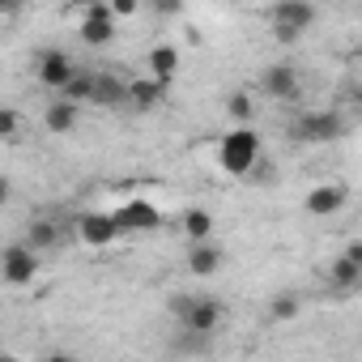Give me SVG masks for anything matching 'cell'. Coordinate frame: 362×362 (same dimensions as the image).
I'll return each instance as SVG.
<instances>
[{
	"instance_id": "obj_1",
	"label": "cell",
	"mask_w": 362,
	"mask_h": 362,
	"mask_svg": "<svg viewBox=\"0 0 362 362\" xmlns=\"http://www.w3.org/2000/svg\"><path fill=\"white\" fill-rule=\"evenodd\" d=\"M166 307L188 332H201V337H214V328L222 324V303L205 294H175Z\"/></svg>"
},
{
	"instance_id": "obj_2",
	"label": "cell",
	"mask_w": 362,
	"mask_h": 362,
	"mask_svg": "<svg viewBox=\"0 0 362 362\" xmlns=\"http://www.w3.org/2000/svg\"><path fill=\"white\" fill-rule=\"evenodd\" d=\"M218 158H222V170H230V175H247V170L256 166V158H260V136H256L252 128H235V132L222 136Z\"/></svg>"
},
{
	"instance_id": "obj_3",
	"label": "cell",
	"mask_w": 362,
	"mask_h": 362,
	"mask_svg": "<svg viewBox=\"0 0 362 362\" xmlns=\"http://www.w3.org/2000/svg\"><path fill=\"white\" fill-rule=\"evenodd\" d=\"M290 136L294 141H311V145H328V141H341L345 136V119L337 111H303L290 124Z\"/></svg>"
},
{
	"instance_id": "obj_4",
	"label": "cell",
	"mask_w": 362,
	"mask_h": 362,
	"mask_svg": "<svg viewBox=\"0 0 362 362\" xmlns=\"http://www.w3.org/2000/svg\"><path fill=\"white\" fill-rule=\"evenodd\" d=\"M77 69L81 64H73V56L69 52H60V47H47V52H39L35 56V77L47 86V90H69V81L77 77Z\"/></svg>"
},
{
	"instance_id": "obj_5",
	"label": "cell",
	"mask_w": 362,
	"mask_h": 362,
	"mask_svg": "<svg viewBox=\"0 0 362 362\" xmlns=\"http://www.w3.org/2000/svg\"><path fill=\"white\" fill-rule=\"evenodd\" d=\"M111 218H115L119 235H124V230H128V235H141V230H158V226H162L158 205H149V201H141V197H136V201H124Z\"/></svg>"
},
{
	"instance_id": "obj_6",
	"label": "cell",
	"mask_w": 362,
	"mask_h": 362,
	"mask_svg": "<svg viewBox=\"0 0 362 362\" xmlns=\"http://www.w3.org/2000/svg\"><path fill=\"white\" fill-rule=\"evenodd\" d=\"M115 39V13L111 5H86V18H81V43L90 47H103Z\"/></svg>"
},
{
	"instance_id": "obj_7",
	"label": "cell",
	"mask_w": 362,
	"mask_h": 362,
	"mask_svg": "<svg viewBox=\"0 0 362 362\" xmlns=\"http://www.w3.org/2000/svg\"><path fill=\"white\" fill-rule=\"evenodd\" d=\"M35 273H39V252H30L26 243L5 247V281L9 286H26V281H35Z\"/></svg>"
},
{
	"instance_id": "obj_8",
	"label": "cell",
	"mask_w": 362,
	"mask_h": 362,
	"mask_svg": "<svg viewBox=\"0 0 362 362\" xmlns=\"http://www.w3.org/2000/svg\"><path fill=\"white\" fill-rule=\"evenodd\" d=\"M115 235H119V226L111 214H81L77 218V239L90 247H107V243H115Z\"/></svg>"
},
{
	"instance_id": "obj_9",
	"label": "cell",
	"mask_w": 362,
	"mask_h": 362,
	"mask_svg": "<svg viewBox=\"0 0 362 362\" xmlns=\"http://www.w3.org/2000/svg\"><path fill=\"white\" fill-rule=\"evenodd\" d=\"M260 90L269 94V98H298V73H294V64H269L264 73H260Z\"/></svg>"
},
{
	"instance_id": "obj_10",
	"label": "cell",
	"mask_w": 362,
	"mask_h": 362,
	"mask_svg": "<svg viewBox=\"0 0 362 362\" xmlns=\"http://www.w3.org/2000/svg\"><path fill=\"white\" fill-rule=\"evenodd\" d=\"M311 22H315V5H303V0H281V5H273V26L307 35Z\"/></svg>"
},
{
	"instance_id": "obj_11",
	"label": "cell",
	"mask_w": 362,
	"mask_h": 362,
	"mask_svg": "<svg viewBox=\"0 0 362 362\" xmlns=\"http://www.w3.org/2000/svg\"><path fill=\"white\" fill-rule=\"evenodd\" d=\"M303 205H307V214H311V218H328V214H337V209L345 205V188H341V184H324V188H311Z\"/></svg>"
},
{
	"instance_id": "obj_12",
	"label": "cell",
	"mask_w": 362,
	"mask_h": 362,
	"mask_svg": "<svg viewBox=\"0 0 362 362\" xmlns=\"http://www.w3.org/2000/svg\"><path fill=\"white\" fill-rule=\"evenodd\" d=\"M162 98H166V86L153 81V77H141V81L128 86V107H136V111H153Z\"/></svg>"
},
{
	"instance_id": "obj_13",
	"label": "cell",
	"mask_w": 362,
	"mask_h": 362,
	"mask_svg": "<svg viewBox=\"0 0 362 362\" xmlns=\"http://www.w3.org/2000/svg\"><path fill=\"white\" fill-rule=\"evenodd\" d=\"M94 103L98 107H128V86L115 73H98L94 81Z\"/></svg>"
},
{
	"instance_id": "obj_14",
	"label": "cell",
	"mask_w": 362,
	"mask_h": 362,
	"mask_svg": "<svg viewBox=\"0 0 362 362\" xmlns=\"http://www.w3.org/2000/svg\"><path fill=\"white\" fill-rule=\"evenodd\" d=\"M43 124H47V132H73V128H77V103H69V98L47 103Z\"/></svg>"
},
{
	"instance_id": "obj_15",
	"label": "cell",
	"mask_w": 362,
	"mask_h": 362,
	"mask_svg": "<svg viewBox=\"0 0 362 362\" xmlns=\"http://www.w3.org/2000/svg\"><path fill=\"white\" fill-rule=\"evenodd\" d=\"M188 269H192L197 277H209V273L222 269V252H218L214 243H192V252H188Z\"/></svg>"
},
{
	"instance_id": "obj_16",
	"label": "cell",
	"mask_w": 362,
	"mask_h": 362,
	"mask_svg": "<svg viewBox=\"0 0 362 362\" xmlns=\"http://www.w3.org/2000/svg\"><path fill=\"white\" fill-rule=\"evenodd\" d=\"M175 69H179V52L175 47H153L149 52V73H153V81H162V86H170V77H175Z\"/></svg>"
},
{
	"instance_id": "obj_17",
	"label": "cell",
	"mask_w": 362,
	"mask_h": 362,
	"mask_svg": "<svg viewBox=\"0 0 362 362\" xmlns=\"http://www.w3.org/2000/svg\"><path fill=\"white\" fill-rule=\"evenodd\" d=\"M94 81H98V73L94 69H77V77L69 81V90L60 94V98H69V103H94Z\"/></svg>"
},
{
	"instance_id": "obj_18",
	"label": "cell",
	"mask_w": 362,
	"mask_h": 362,
	"mask_svg": "<svg viewBox=\"0 0 362 362\" xmlns=\"http://www.w3.org/2000/svg\"><path fill=\"white\" fill-rule=\"evenodd\" d=\"M60 243V226L56 222H30L26 226V247L30 252H47V247H56Z\"/></svg>"
},
{
	"instance_id": "obj_19",
	"label": "cell",
	"mask_w": 362,
	"mask_h": 362,
	"mask_svg": "<svg viewBox=\"0 0 362 362\" xmlns=\"http://www.w3.org/2000/svg\"><path fill=\"white\" fill-rule=\"evenodd\" d=\"M184 235H188L192 243H209V235H214V218H209L205 209H188V214H184Z\"/></svg>"
},
{
	"instance_id": "obj_20",
	"label": "cell",
	"mask_w": 362,
	"mask_h": 362,
	"mask_svg": "<svg viewBox=\"0 0 362 362\" xmlns=\"http://www.w3.org/2000/svg\"><path fill=\"white\" fill-rule=\"evenodd\" d=\"M328 277H332V286H358V281H362V269H358L349 256H337V260L328 264Z\"/></svg>"
},
{
	"instance_id": "obj_21",
	"label": "cell",
	"mask_w": 362,
	"mask_h": 362,
	"mask_svg": "<svg viewBox=\"0 0 362 362\" xmlns=\"http://www.w3.org/2000/svg\"><path fill=\"white\" fill-rule=\"evenodd\" d=\"M209 349V337H201V332H179L175 341H170V354H205Z\"/></svg>"
},
{
	"instance_id": "obj_22",
	"label": "cell",
	"mask_w": 362,
	"mask_h": 362,
	"mask_svg": "<svg viewBox=\"0 0 362 362\" xmlns=\"http://www.w3.org/2000/svg\"><path fill=\"white\" fill-rule=\"evenodd\" d=\"M226 111H230L235 124L247 128V119H252V98H247V94H230V98H226Z\"/></svg>"
},
{
	"instance_id": "obj_23",
	"label": "cell",
	"mask_w": 362,
	"mask_h": 362,
	"mask_svg": "<svg viewBox=\"0 0 362 362\" xmlns=\"http://www.w3.org/2000/svg\"><path fill=\"white\" fill-rule=\"evenodd\" d=\"M269 315H273V320H294V315H298V298H294V294H277V298L269 303Z\"/></svg>"
},
{
	"instance_id": "obj_24",
	"label": "cell",
	"mask_w": 362,
	"mask_h": 362,
	"mask_svg": "<svg viewBox=\"0 0 362 362\" xmlns=\"http://www.w3.org/2000/svg\"><path fill=\"white\" fill-rule=\"evenodd\" d=\"M0 136H5V141H13L18 136V111H0Z\"/></svg>"
},
{
	"instance_id": "obj_25",
	"label": "cell",
	"mask_w": 362,
	"mask_h": 362,
	"mask_svg": "<svg viewBox=\"0 0 362 362\" xmlns=\"http://www.w3.org/2000/svg\"><path fill=\"white\" fill-rule=\"evenodd\" d=\"M132 9H136V5H132V0H115V5H111V13H115V18H128Z\"/></svg>"
},
{
	"instance_id": "obj_26",
	"label": "cell",
	"mask_w": 362,
	"mask_h": 362,
	"mask_svg": "<svg viewBox=\"0 0 362 362\" xmlns=\"http://www.w3.org/2000/svg\"><path fill=\"white\" fill-rule=\"evenodd\" d=\"M345 256H349V260H354V264H358V269H362V243H354V247H349V252H345Z\"/></svg>"
},
{
	"instance_id": "obj_27",
	"label": "cell",
	"mask_w": 362,
	"mask_h": 362,
	"mask_svg": "<svg viewBox=\"0 0 362 362\" xmlns=\"http://www.w3.org/2000/svg\"><path fill=\"white\" fill-rule=\"evenodd\" d=\"M47 362H77V358H69V354H52Z\"/></svg>"
},
{
	"instance_id": "obj_28",
	"label": "cell",
	"mask_w": 362,
	"mask_h": 362,
	"mask_svg": "<svg viewBox=\"0 0 362 362\" xmlns=\"http://www.w3.org/2000/svg\"><path fill=\"white\" fill-rule=\"evenodd\" d=\"M354 98H358V107H362V86H358V94H354Z\"/></svg>"
}]
</instances>
